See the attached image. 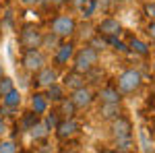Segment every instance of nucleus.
<instances>
[{
  "label": "nucleus",
  "mask_w": 155,
  "mask_h": 153,
  "mask_svg": "<svg viewBox=\"0 0 155 153\" xmlns=\"http://www.w3.org/2000/svg\"><path fill=\"white\" fill-rule=\"evenodd\" d=\"M97 62H99V52L93 50L89 44H85L83 48H77L74 50V56L71 60L72 71L81 72V75H87L93 66H97Z\"/></svg>",
  "instance_id": "nucleus-1"
},
{
  "label": "nucleus",
  "mask_w": 155,
  "mask_h": 153,
  "mask_svg": "<svg viewBox=\"0 0 155 153\" xmlns=\"http://www.w3.org/2000/svg\"><path fill=\"white\" fill-rule=\"evenodd\" d=\"M77 19L68 15V12H58L56 17L50 19V31L54 35H58L60 39H72L74 31H77Z\"/></svg>",
  "instance_id": "nucleus-2"
},
{
  "label": "nucleus",
  "mask_w": 155,
  "mask_h": 153,
  "mask_svg": "<svg viewBox=\"0 0 155 153\" xmlns=\"http://www.w3.org/2000/svg\"><path fill=\"white\" fill-rule=\"evenodd\" d=\"M143 87V75L137 68H124L116 77V89L122 95H132Z\"/></svg>",
  "instance_id": "nucleus-3"
},
{
  "label": "nucleus",
  "mask_w": 155,
  "mask_h": 153,
  "mask_svg": "<svg viewBox=\"0 0 155 153\" xmlns=\"http://www.w3.org/2000/svg\"><path fill=\"white\" fill-rule=\"evenodd\" d=\"M48 64V56H46V50L35 48V50H25L21 54V68L29 75L37 72L41 66Z\"/></svg>",
  "instance_id": "nucleus-4"
},
{
  "label": "nucleus",
  "mask_w": 155,
  "mask_h": 153,
  "mask_svg": "<svg viewBox=\"0 0 155 153\" xmlns=\"http://www.w3.org/2000/svg\"><path fill=\"white\" fill-rule=\"evenodd\" d=\"M74 50H77V46H74L72 39H60V44L56 46V50L52 52V64H54L56 68L68 66L72 56H74Z\"/></svg>",
  "instance_id": "nucleus-5"
},
{
  "label": "nucleus",
  "mask_w": 155,
  "mask_h": 153,
  "mask_svg": "<svg viewBox=\"0 0 155 153\" xmlns=\"http://www.w3.org/2000/svg\"><path fill=\"white\" fill-rule=\"evenodd\" d=\"M41 35H44V31H39L35 25H23L19 29V46H21V52L39 48L41 46Z\"/></svg>",
  "instance_id": "nucleus-6"
},
{
  "label": "nucleus",
  "mask_w": 155,
  "mask_h": 153,
  "mask_svg": "<svg viewBox=\"0 0 155 153\" xmlns=\"http://www.w3.org/2000/svg\"><path fill=\"white\" fill-rule=\"evenodd\" d=\"M58 81V68L56 66H50V64H46V66H41L37 72H33V87L35 89H46V87H50L52 83Z\"/></svg>",
  "instance_id": "nucleus-7"
},
{
  "label": "nucleus",
  "mask_w": 155,
  "mask_h": 153,
  "mask_svg": "<svg viewBox=\"0 0 155 153\" xmlns=\"http://www.w3.org/2000/svg\"><path fill=\"white\" fill-rule=\"evenodd\" d=\"M71 101L74 104L77 110H87V108L93 106V101H95V91H93L91 87L83 85V87L71 91Z\"/></svg>",
  "instance_id": "nucleus-8"
},
{
  "label": "nucleus",
  "mask_w": 155,
  "mask_h": 153,
  "mask_svg": "<svg viewBox=\"0 0 155 153\" xmlns=\"http://www.w3.org/2000/svg\"><path fill=\"white\" fill-rule=\"evenodd\" d=\"M56 137L60 141H68L72 137H77L81 132V124L74 120V118H62L58 124H56Z\"/></svg>",
  "instance_id": "nucleus-9"
},
{
  "label": "nucleus",
  "mask_w": 155,
  "mask_h": 153,
  "mask_svg": "<svg viewBox=\"0 0 155 153\" xmlns=\"http://www.w3.org/2000/svg\"><path fill=\"white\" fill-rule=\"evenodd\" d=\"M95 33L104 37H120L122 33V23L116 17H104L99 23L95 25Z\"/></svg>",
  "instance_id": "nucleus-10"
},
{
  "label": "nucleus",
  "mask_w": 155,
  "mask_h": 153,
  "mask_svg": "<svg viewBox=\"0 0 155 153\" xmlns=\"http://www.w3.org/2000/svg\"><path fill=\"white\" fill-rule=\"evenodd\" d=\"M110 135H112V139H120V137L132 135V120L128 116H124V114H120L114 120H110Z\"/></svg>",
  "instance_id": "nucleus-11"
},
{
  "label": "nucleus",
  "mask_w": 155,
  "mask_h": 153,
  "mask_svg": "<svg viewBox=\"0 0 155 153\" xmlns=\"http://www.w3.org/2000/svg\"><path fill=\"white\" fill-rule=\"evenodd\" d=\"M122 97L124 95L116 89V85L101 87V89H97V93H95V99H99L101 104H122Z\"/></svg>",
  "instance_id": "nucleus-12"
},
{
  "label": "nucleus",
  "mask_w": 155,
  "mask_h": 153,
  "mask_svg": "<svg viewBox=\"0 0 155 153\" xmlns=\"http://www.w3.org/2000/svg\"><path fill=\"white\" fill-rule=\"evenodd\" d=\"M62 85H64V89H68V91H74V89H79V87H83L87 85V79H85V75L77 71H68L64 72V77H62Z\"/></svg>",
  "instance_id": "nucleus-13"
},
{
  "label": "nucleus",
  "mask_w": 155,
  "mask_h": 153,
  "mask_svg": "<svg viewBox=\"0 0 155 153\" xmlns=\"http://www.w3.org/2000/svg\"><path fill=\"white\" fill-rule=\"evenodd\" d=\"M29 108H31V112L44 116V114L48 112V108H50V101L41 91H35V93H31V97H29Z\"/></svg>",
  "instance_id": "nucleus-14"
},
{
  "label": "nucleus",
  "mask_w": 155,
  "mask_h": 153,
  "mask_svg": "<svg viewBox=\"0 0 155 153\" xmlns=\"http://www.w3.org/2000/svg\"><path fill=\"white\" fill-rule=\"evenodd\" d=\"M27 132L31 135V139H33L35 143H44V141H48V137H50V128L46 126V122H44L41 118H39V120H37Z\"/></svg>",
  "instance_id": "nucleus-15"
},
{
  "label": "nucleus",
  "mask_w": 155,
  "mask_h": 153,
  "mask_svg": "<svg viewBox=\"0 0 155 153\" xmlns=\"http://www.w3.org/2000/svg\"><path fill=\"white\" fill-rule=\"evenodd\" d=\"M46 97H48L50 104H58V101H62L64 97H66V89H64V85L62 83H52L50 87H46Z\"/></svg>",
  "instance_id": "nucleus-16"
},
{
  "label": "nucleus",
  "mask_w": 155,
  "mask_h": 153,
  "mask_svg": "<svg viewBox=\"0 0 155 153\" xmlns=\"http://www.w3.org/2000/svg\"><path fill=\"white\" fill-rule=\"evenodd\" d=\"M128 52L137 54V56H141V58H147V56L151 54V48H149V44L143 42V39H139V37H130V42H128Z\"/></svg>",
  "instance_id": "nucleus-17"
},
{
  "label": "nucleus",
  "mask_w": 155,
  "mask_h": 153,
  "mask_svg": "<svg viewBox=\"0 0 155 153\" xmlns=\"http://www.w3.org/2000/svg\"><path fill=\"white\" fill-rule=\"evenodd\" d=\"M120 114H124V110H122V104H101L99 106V116L104 118V120H114L116 116Z\"/></svg>",
  "instance_id": "nucleus-18"
},
{
  "label": "nucleus",
  "mask_w": 155,
  "mask_h": 153,
  "mask_svg": "<svg viewBox=\"0 0 155 153\" xmlns=\"http://www.w3.org/2000/svg\"><path fill=\"white\" fill-rule=\"evenodd\" d=\"M21 101H23V97H21V91L17 87H12L6 95H2V106L11 108V110H17V108L21 106Z\"/></svg>",
  "instance_id": "nucleus-19"
},
{
  "label": "nucleus",
  "mask_w": 155,
  "mask_h": 153,
  "mask_svg": "<svg viewBox=\"0 0 155 153\" xmlns=\"http://www.w3.org/2000/svg\"><path fill=\"white\" fill-rule=\"evenodd\" d=\"M74 35L79 37V39H83L85 44L91 39V37L95 35V25L91 23V21H85V23H77V31H74Z\"/></svg>",
  "instance_id": "nucleus-20"
},
{
  "label": "nucleus",
  "mask_w": 155,
  "mask_h": 153,
  "mask_svg": "<svg viewBox=\"0 0 155 153\" xmlns=\"http://www.w3.org/2000/svg\"><path fill=\"white\" fill-rule=\"evenodd\" d=\"M56 112H58L60 116H64V118H74L79 110L74 108V104L71 101V97H64L62 101H58V110H56Z\"/></svg>",
  "instance_id": "nucleus-21"
},
{
  "label": "nucleus",
  "mask_w": 155,
  "mask_h": 153,
  "mask_svg": "<svg viewBox=\"0 0 155 153\" xmlns=\"http://www.w3.org/2000/svg\"><path fill=\"white\" fill-rule=\"evenodd\" d=\"M60 44V37L58 35H54L52 31H46L44 35H41V50H48V52H54L56 50V46Z\"/></svg>",
  "instance_id": "nucleus-22"
},
{
  "label": "nucleus",
  "mask_w": 155,
  "mask_h": 153,
  "mask_svg": "<svg viewBox=\"0 0 155 153\" xmlns=\"http://www.w3.org/2000/svg\"><path fill=\"white\" fill-rule=\"evenodd\" d=\"M112 149H116V151H134V139H132V135L114 139V147Z\"/></svg>",
  "instance_id": "nucleus-23"
},
{
  "label": "nucleus",
  "mask_w": 155,
  "mask_h": 153,
  "mask_svg": "<svg viewBox=\"0 0 155 153\" xmlns=\"http://www.w3.org/2000/svg\"><path fill=\"white\" fill-rule=\"evenodd\" d=\"M97 8H99L97 0H85V4L79 8V11H81V17H83L85 21H91V19H93V15L97 12Z\"/></svg>",
  "instance_id": "nucleus-24"
},
{
  "label": "nucleus",
  "mask_w": 155,
  "mask_h": 153,
  "mask_svg": "<svg viewBox=\"0 0 155 153\" xmlns=\"http://www.w3.org/2000/svg\"><path fill=\"white\" fill-rule=\"evenodd\" d=\"M39 118H41V116L35 114V112H31V110H29V112H25L23 118H21V122H19V128H21V130H29L37 120H39Z\"/></svg>",
  "instance_id": "nucleus-25"
},
{
  "label": "nucleus",
  "mask_w": 155,
  "mask_h": 153,
  "mask_svg": "<svg viewBox=\"0 0 155 153\" xmlns=\"http://www.w3.org/2000/svg\"><path fill=\"white\" fill-rule=\"evenodd\" d=\"M87 44L93 48V50H97V52H104V50H107V48H110V46H107V39L104 35H99V33H95V35L91 37Z\"/></svg>",
  "instance_id": "nucleus-26"
},
{
  "label": "nucleus",
  "mask_w": 155,
  "mask_h": 153,
  "mask_svg": "<svg viewBox=\"0 0 155 153\" xmlns=\"http://www.w3.org/2000/svg\"><path fill=\"white\" fill-rule=\"evenodd\" d=\"M41 120L46 122V126H48L50 130H54V128H56V124H58V122H60V114H58V112H56V110H54V112H46Z\"/></svg>",
  "instance_id": "nucleus-27"
},
{
  "label": "nucleus",
  "mask_w": 155,
  "mask_h": 153,
  "mask_svg": "<svg viewBox=\"0 0 155 153\" xmlns=\"http://www.w3.org/2000/svg\"><path fill=\"white\" fill-rule=\"evenodd\" d=\"M19 151V145L15 139H4L0 141V153H17Z\"/></svg>",
  "instance_id": "nucleus-28"
},
{
  "label": "nucleus",
  "mask_w": 155,
  "mask_h": 153,
  "mask_svg": "<svg viewBox=\"0 0 155 153\" xmlns=\"http://www.w3.org/2000/svg\"><path fill=\"white\" fill-rule=\"evenodd\" d=\"M106 39H107V46H112L116 52H122V54H126V52H128V44L120 42L118 37H106Z\"/></svg>",
  "instance_id": "nucleus-29"
},
{
  "label": "nucleus",
  "mask_w": 155,
  "mask_h": 153,
  "mask_svg": "<svg viewBox=\"0 0 155 153\" xmlns=\"http://www.w3.org/2000/svg\"><path fill=\"white\" fill-rule=\"evenodd\" d=\"M12 87H15V81H12L11 77H4V75H2V77H0V97L6 95Z\"/></svg>",
  "instance_id": "nucleus-30"
},
{
  "label": "nucleus",
  "mask_w": 155,
  "mask_h": 153,
  "mask_svg": "<svg viewBox=\"0 0 155 153\" xmlns=\"http://www.w3.org/2000/svg\"><path fill=\"white\" fill-rule=\"evenodd\" d=\"M139 141H141V147H143L145 153L153 151V147H151V143H149V137H147V130H145V128L139 130Z\"/></svg>",
  "instance_id": "nucleus-31"
},
{
  "label": "nucleus",
  "mask_w": 155,
  "mask_h": 153,
  "mask_svg": "<svg viewBox=\"0 0 155 153\" xmlns=\"http://www.w3.org/2000/svg\"><path fill=\"white\" fill-rule=\"evenodd\" d=\"M143 12H145V17L155 19V2H147V4L143 6Z\"/></svg>",
  "instance_id": "nucleus-32"
},
{
  "label": "nucleus",
  "mask_w": 155,
  "mask_h": 153,
  "mask_svg": "<svg viewBox=\"0 0 155 153\" xmlns=\"http://www.w3.org/2000/svg\"><path fill=\"white\" fill-rule=\"evenodd\" d=\"M114 2L116 0H97V4H99V8L104 12H110L112 11V6H114Z\"/></svg>",
  "instance_id": "nucleus-33"
},
{
  "label": "nucleus",
  "mask_w": 155,
  "mask_h": 153,
  "mask_svg": "<svg viewBox=\"0 0 155 153\" xmlns=\"http://www.w3.org/2000/svg\"><path fill=\"white\" fill-rule=\"evenodd\" d=\"M44 0H19V4L25 6V8H31V6H39Z\"/></svg>",
  "instance_id": "nucleus-34"
},
{
  "label": "nucleus",
  "mask_w": 155,
  "mask_h": 153,
  "mask_svg": "<svg viewBox=\"0 0 155 153\" xmlns=\"http://www.w3.org/2000/svg\"><path fill=\"white\" fill-rule=\"evenodd\" d=\"M147 35L155 42V19H151V23L147 25Z\"/></svg>",
  "instance_id": "nucleus-35"
},
{
  "label": "nucleus",
  "mask_w": 155,
  "mask_h": 153,
  "mask_svg": "<svg viewBox=\"0 0 155 153\" xmlns=\"http://www.w3.org/2000/svg\"><path fill=\"white\" fill-rule=\"evenodd\" d=\"M48 4H52V6H64V4H68V0H48Z\"/></svg>",
  "instance_id": "nucleus-36"
},
{
  "label": "nucleus",
  "mask_w": 155,
  "mask_h": 153,
  "mask_svg": "<svg viewBox=\"0 0 155 153\" xmlns=\"http://www.w3.org/2000/svg\"><path fill=\"white\" fill-rule=\"evenodd\" d=\"M68 2L72 4V8H77V11H79V8L85 4V0H68Z\"/></svg>",
  "instance_id": "nucleus-37"
},
{
  "label": "nucleus",
  "mask_w": 155,
  "mask_h": 153,
  "mask_svg": "<svg viewBox=\"0 0 155 153\" xmlns=\"http://www.w3.org/2000/svg\"><path fill=\"white\" fill-rule=\"evenodd\" d=\"M4 132H6V120H4V118L0 116V137H2Z\"/></svg>",
  "instance_id": "nucleus-38"
},
{
  "label": "nucleus",
  "mask_w": 155,
  "mask_h": 153,
  "mask_svg": "<svg viewBox=\"0 0 155 153\" xmlns=\"http://www.w3.org/2000/svg\"><path fill=\"white\" fill-rule=\"evenodd\" d=\"M107 153H134V151H116V149H112V151H107Z\"/></svg>",
  "instance_id": "nucleus-39"
},
{
  "label": "nucleus",
  "mask_w": 155,
  "mask_h": 153,
  "mask_svg": "<svg viewBox=\"0 0 155 153\" xmlns=\"http://www.w3.org/2000/svg\"><path fill=\"white\" fill-rule=\"evenodd\" d=\"M4 75V66H2V62H0V77Z\"/></svg>",
  "instance_id": "nucleus-40"
},
{
  "label": "nucleus",
  "mask_w": 155,
  "mask_h": 153,
  "mask_svg": "<svg viewBox=\"0 0 155 153\" xmlns=\"http://www.w3.org/2000/svg\"><path fill=\"white\" fill-rule=\"evenodd\" d=\"M120 2H134V0H120Z\"/></svg>",
  "instance_id": "nucleus-41"
},
{
  "label": "nucleus",
  "mask_w": 155,
  "mask_h": 153,
  "mask_svg": "<svg viewBox=\"0 0 155 153\" xmlns=\"http://www.w3.org/2000/svg\"><path fill=\"white\" fill-rule=\"evenodd\" d=\"M0 44H2V33H0Z\"/></svg>",
  "instance_id": "nucleus-42"
},
{
  "label": "nucleus",
  "mask_w": 155,
  "mask_h": 153,
  "mask_svg": "<svg viewBox=\"0 0 155 153\" xmlns=\"http://www.w3.org/2000/svg\"><path fill=\"white\" fill-rule=\"evenodd\" d=\"M153 72H155V64H153Z\"/></svg>",
  "instance_id": "nucleus-43"
},
{
  "label": "nucleus",
  "mask_w": 155,
  "mask_h": 153,
  "mask_svg": "<svg viewBox=\"0 0 155 153\" xmlns=\"http://www.w3.org/2000/svg\"><path fill=\"white\" fill-rule=\"evenodd\" d=\"M17 153H23V151H17Z\"/></svg>",
  "instance_id": "nucleus-44"
},
{
  "label": "nucleus",
  "mask_w": 155,
  "mask_h": 153,
  "mask_svg": "<svg viewBox=\"0 0 155 153\" xmlns=\"http://www.w3.org/2000/svg\"><path fill=\"white\" fill-rule=\"evenodd\" d=\"M0 2H2V0H0Z\"/></svg>",
  "instance_id": "nucleus-45"
}]
</instances>
